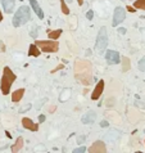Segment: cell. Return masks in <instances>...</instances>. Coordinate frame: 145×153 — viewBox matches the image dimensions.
<instances>
[{
	"mask_svg": "<svg viewBox=\"0 0 145 153\" xmlns=\"http://www.w3.org/2000/svg\"><path fill=\"white\" fill-rule=\"evenodd\" d=\"M74 77L84 85L93 84V66L86 59H76L74 62Z\"/></svg>",
	"mask_w": 145,
	"mask_h": 153,
	"instance_id": "6da1fadb",
	"label": "cell"
},
{
	"mask_svg": "<svg viewBox=\"0 0 145 153\" xmlns=\"http://www.w3.org/2000/svg\"><path fill=\"white\" fill-rule=\"evenodd\" d=\"M15 78H17V76H15V73L12 71L9 67H4L1 81H0V89H1L3 95H8V94H9L10 86L15 81Z\"/></svg>",
	"mask_w": 145,
	"mask_h": 153,
	"instance_id": "7a4b0ae2",
	"label": "cell"
},
{
	"mask_svg": "<svg viewBox=\"0 0 145 153\" xmlns=\"http://www.w3.org/2000/svg\"><path fill=\"white\" fill-rule=\"evenodd\" d=\"M31 18V12H30V8L28 7H19L18 10L15 12L14 17H13V26L14 27H19L22 25H25L30 21Z\"/></svg>",
	"mask_w": 145,
	"mask_h": 153,
	"instance_id": "3957f363",
	"label": "cell"
},
{
	"mask_svg": "<svg viewBox=\"0 0 145 153\" xmlns=\"http://www.w3.org/2000/svg\"><path fill=\"white\" fill-rule=\"evenodd\" d=\"M108 46V34H107V29L105 27H101L99 30V34H98L96 37V42H95V50L96 53L103 54L104 50L107 49Z\"/></svg>",
	"mask_w": 145,
	"mask_h": 153,
	"instance_id": "277c9868",
	"label": "cell"
},
{
	"mask_svg": "<svg viewBox=\"0 0 145 153\" xmlns=\"http://www.w3.org/2000/svg\"><path fill=\"white\" fill-rule=\"evenodd\" d=\"M35 44L37 45L39 49L45 53H57L58 50H59V42L57 40H48V41L36 40Z\"/></svg>",
	"mask_w": 145,
	"mask_h": 153,
	"instance_id": "5b68a950",
	"label": "cell"
},
{
	"mask_svg": "<svg viewBox=\"0 0 145 153\" xmlns=\"http://www.w3.org/2000/svg\"><path fill=\"white\" fill-rule=\"evenodd\" d=\"M125 18H126V10L123 9L122 7H117L114 9V13H113V21H112V26L117 27L118 25H121Z\"/></svg>",
	"mask_w": 145,
	"mask_h": 153,
	"instance_id": "8992f818",
	"label": "cell"
},
{
	"mask_svg": "<svg viewBox=\"0 0 145 153\" xmlns=\"http://www.w3.org/2000/svg\"><path fill=\"white\" fill-rule=\"evenodd\" d=\"M105 59H107L108 63L111 64H117L121 62V57L118 52H114V50H108L107 53H105Z\"/></svg>",
	"mask_w": 145,
	"mask_h": 153,
	"instance_id": "52a82bcc",
	"label": "cell"
},
{
	"mask_svg": "<svg viewBox=\"0 0 145 153\" xmlns=\"http://www.w3.org/2000/svg\"><path fill=\"white\" fill-rule=\"evenodd\" d=\"M87 152H91V153H105V152H107V147H105V144L101 142V140H98V142H95L91 147L89 148Z\"/></svg>",
	"mask_w": 145,
	"mask_h": 153,
	"instance_id": "ba28073f",
	"label": "cell"
},
{
	"mask_svg": "<svg viewBox=\"0 0 145 153\" xmlns=\"http://www.w3.org/2000/svg\"><path fill=\"white\" fill-rule=\"evenodd\" d=\"M103 92H104V80H100L96 84L95 89H94V92L91 94V99L93 100H98L100 98L101 94H103Z\"/></svg>",
	"mask_w": 145,
	"mask_h": 153,
	"instance_id": "9c48e42d",
	"label": "cell"
},
{
	"mask_svg": "<svg viewBox=\"0 0 145 153\" xmlns=\"http://www.w3.org/2000/svg\"><path fill=\"white\" fill-rule=\"evenodd\" d=\"M22 126L30 131H37L39 130V125L32 122V120H30L28 117H23L22 119Z\"/></svg>",
	"mask_w": 145,
	"mask_h": 153,
	"instance_id": "30bf717a",
	"label": "cell"
},
{
	"mask_svg": "<svg viewBox=\"0 0 145 153\" xmlns=\"http://www.w3.org/2000/svg\"><path fill=\"white\" fill-rule=\"evenodd\" d=\"M96 119V115H95V112H93V111H89V112H86L84 116H82V124H85V125H87V124H93L94 121H95Z\"/></svg>",
	"mask_w": 145,
	"mask_h": 153,
	"instance_id": "8fae6325",
	"label": "cell"
},
{
	"mask_svg": "<svg viewBox=\"0 0 145 153\" xmlns=\"http://www.w3.org/2000/svg\"><path fill=\"white\" fill-rule=\"evenodd\" d=\"M1 1V5L4 8V12L5 13H12L15 7V1L14 0H0Z\"/></svg>",
	"mask_w": 145,
	"mask_h": 153,
	"instance_id": "7c38bea8",
	"label": "cell"
},
{
	"mask_svg": "<svg viewBox=\"0 0 145 153\" xmlns=\"http://www.w3.org/2000/svg\"><path fill=\"white\" fill-rule=\"evenodd\" d=\"M30 5L32 7V9L35 10V13L37 14L39 18H40V19L44 18V12H42V9L40 8V5H39L37 0H30Z\"/></svg>",
	"mask_w": 145,
	"mask_h": 153,
	"instance_id": "4fadbf2b",
	"label": "cell"
},
{
	"mask_svg": "<svg viewBox=\"0 0 145 153\" xmlns=\"http://www.w3.org/2000/svg\"><path fill=\"white\" fill-rule=\"evenodd\" d=\"M23 95H25V89H17L15 92L12 93V100L14 102V103H18L19 100L23 98Z\"/></svg>",
	"mask_w": 145,
	"mask_h": 153,
	"instance_id": "5bb4252c",
	"label": "cell"
},
{
	"mask_svg": "<svg viewBox=\"0 0 145 153\" xmlns=\"http://www.w3.org/2000/svg\"><path fill=\"white\" fill-rule=\"evenodd\" d=\"M41 53V50L37 48L36 44H31L30 48H28V56L30 57H39Z\"/></svg>",
	"mask_w": 145,
	"mask_h": 153,
	"instance_id": "9a60e30c",
	"label": "cell"
},
{
	"mask_svg": "<svg viewBox=\"0 0 145 153\" xmlns=\"http://www.w3.org/2000/svg\"><path fill=\"white\" fill-rule=\"evenodd\" d=\"M22 148H23V138L19 136L17 139V142H15V144L12 146V152H19V151H22Z\"/></svg>",
	"mask_w": 145,
	"mask_h": 153,
	"instance_id": "2e32d148",
	"label": "cell"
},
{
	"mask_svg": "<svg viewBox=\"0 0 145 153\" xmlns=\"http://www.w3.org/2000/svg\"><path fill=\"white\" fill-rule=\"evenodd\" d=\"M121 61H122V72H127L128 70L131 68V62H130V58L123 57V58H121Z\"/></svg>",
	"mask_w": 145,
	"mask_h": 153,
	"instance_id": "e0dca14e",
	"label": "cell"
},
{
	"mask_svg": "<svg viewBox=\"0 0 145 153\" xmlns=\"http://www.w3.org/2000/svg\"><path fill=\"white\" fill-rule=\"evenodd\" d=\"M62 35V30H55V31H49V39L50 40H57Z\"/></svg>",
	"mask_w": 145,
	"mask_h": 153,
	"instance_id": "ac0fdd59",
	"label": "cell"
},
{
	"mask_svg": "<svg viewBox=\"0 0 145 153\" xmlns=\"http://www.w3.org/2000/svg\"><path fill=\"white\" fill-rule=\"evenodd\" d=\"M135 9H143L145 10V0H136L134 4Z\"/></svg>",
	"mask_w": 145,
	"mask_h": 153,
	"instance_id": "d6986e66",
	"label": "cell"
},
{
	"mask_svg": "<svg viewBox=\"0 0 145 153\" xmlns=\"http://www.w3.org/2000/svg\"><path fill=\"white\" fill-rule=\"evenodd\" d=\"M60 9L64 14H69V8L67 7V4H66L64 0H60Z\"/></svg>",
	"mask_w": 145,
	"mask_h": 153,
	"instance_id": "ffe728a7",
	"label": "cell"
},
{
	"mask_svg": "<svg viewBox=\"0 0 145 153\" xmlns=\"http://www.w3.org/2000/svg\"><path fill=\"white\" fill-rule=\"evenodd\" d=\"M139 70L140 71H143V72H145V57H143L141 59H140V62H139Z\"/></svg>",
	"mask_w": 145,
	"mask_h": 153,
	"instance_id": "44dd1931",
	"label": "cell"
},
{
	"mask_svg": "<svg viewBox=\"0 0 145 153\" xmlns=\"http://www.w3.org/2000/svg\"><path fill=\"white\" fill-rule=\"evenodd\" d=\"M37 31H39V26H35V27H34V30H31L30 35H31L32 37H37Z\"/></svg>",
	"mask_w": 145,
	"mask_h": 153,
	"instance_id": "7402d4cb",
	"label": "cell"
},
{
	"mask_svg": "<svg viewBox=\"0 0 145 153\" xmlns=\"http://www.w3.org/2000/svg\"><path fill=\"white\" fill-rule=\"evenodd\" d=\"M63 68H64V64H58L57 67L54 68V70H52V71H50V72H52V73H55V72L60 71V70H63Z\"/></svg>",
	"mask_w": 145,
	"mask_h": 153,
	"instance_id": "603a6c76",
	"label": "cell"
},
{
	"mask_svg": "<svg viewBox=\"0 0 145 153\" xmlns=\"http://www.w3.org/2000/svg\"><path fill=\"white\" fill-rule=\"evenodd\" d=\"M86 18H87V19H90V21H91V19L94 18V12H93V10H89L87 13H86Z\"/></svg>",
	"mask_w": 145,
	"mask_h": 153,
	"instance_id": "cb8c5ba5",
	"label": "cell"
},
{
	"mask_svg": "<svg viewBox=\"0 0 145 153\" xmlns=\"http://www.w3.org/2000/svg\"><path fill=\"white\" fill-rule=\"evenodd\" d=\"M85 140H86L85 136L80 135V136H78V138H77V143H78V144H84V143H85Z\"/></svg>",
	"mask_w": 145,
	"mask_h": 153,
	"instance_id": "d4e9b609",
	"label": "cell"
},
{
	"mask_svg": "<svg viewBox=\"0 0 145 153\" xmlns=\"http://www.w3.org/2000/svg\"><path fill=\"white\" fill-rule=\"evenodd\" d=\"M74 153H81V152H86V148L85 147H80V148H76V149L73 151Z\"/></svg>",
	"mask_w": 145,
	"mask_h": 153,
	"instance_id": "484cf974",
	"label": "cell"
},
{
	"mask_svg": "<svg viewBox=\"0 0 145 153\" xmlns=\"http://www.w3.org/2000/svg\"><path fill=\"white\" fill-rule=\"evenodd\" d=\"M5 52V44L3 41H0V53H4Z\"/></svg>",
	"mask_w": 145,
	"mask_h": 153,
	"instance_id": "4316f807",
	"label": "cell"
},
{
	"mask_svg": "<svg viewBox=\"0 0 145 153\" xmlns=\"http://www.w3.org/2000/svg\"><path fill=\"white\" fill-rule=\"evenodd\" d=\"M30 107H31V104H27L26 107H23V108H21V109H19V112L22 113V112H26V111H28V108H30Z\"/></svg>",
	"mask_w": 145,
	"mask_h": 153,
	"instance_id": "83f0119b",
	"label": "cell"
},
{
	"mask_svg": "<svg viewBox=\"0 0 145 153\" xmlns=\"http://www.w3.org/2000/svg\"><path fill=\"white\" fill-rule=\"evenodd\" d=\"M126 9H127L128 12H131V13H134V12H135V8H134V7H131V5H127V7H126Z\"/></svg>",
	"mask_w": 145,
	"mask_h": 153,
	"instance_id": "f1b7e54d",
	"label": "cell"
},
{
	"mask_svg": "<svg viewBox=\"0 0 145 153\" xmlns=\"http://www.w3.org/2000/svg\"><path fill=\"white\" fill-rule=\"evenodd\" d=\"M108 125H109L108 121H101V122H100V126H101V127H107Z\"/></svg>",
	"mask_w": 145,
	"mask_h": 153,
	"instance_id": "f546056e",
	"label": "cell"
},
{
	"mask_svg": "<svg viewBox=\"0 0 145 153\" xmlns=\"http://www.w3.org/2000/svg\"><path fill=\"white\" fill-rule=\"evenodd\" d=\"M39 121H40V122H44V121H45V116L40 115V116H39Z\"/></svg>",
	"mask_w": 145,
	"mask_h": 153,
	"instance_id": "4dcf8cb0",
	"label": "cell"
},
{
	"mask_svg": "<svg viewBox=\"0 0 145 153\" xmlns=\"http://www.w3.org/2000/svg\"><path fill=\"white\" fill-rule=\"evenodd\" d=\"M55 109H57V107H55V105H53V107H50V108H49V112H50V113H53L54 111H55Z\"/></svg>",
	"mask_w": 145,
	"mask_h": 153,
	"instance_id": "1f68e13d",
	"label": "cell"
},
{
	"mask_svg": "<svg viewBox=\"0 0 145 153\" xmlns=\"http://www.w3.org/2000/svg\"><path fill=\"white\" fill-rule=\"evenodd\" d=\"M118 32L119 34H126V29H118Z\"/></svg>",
	"mask_w": 145,
	"mask_h": 153,
	"instance_id": "d6a6232c",
	"label": "cell"
},
{
	"mask_svg": "<svg viewBox=\"0 0 145 153\" xmlns=\"http://www.w3.org/2000/svg\"><path fill=\"white\" fill-rule=\"evenodd\" d=\"M77 3H78V5H82V4H84V0H77Z\"/></svg>",
	"mask_w": 145,
	"mask_h": 153,
	"instance_id": "836d02e7",
	"label": "cell"
},
{
	"mask_svg": "<svg viewBox=\"0 0 145 153\" xmlns=\"http://www.w3.org/2000/svg\"><path fill=\"white\" fill-rule=\"evenodd\" d=\"M3 21V14H1V10H0V22Z\"/></svg>",
	"mask_w": 145,
	"mask_h": 153,
	"instance_id": "e575fe53",
	"label": "cell"
},
{
	"mask_svg": "<svg viewBox=\"0 0 145 153\" xmlns=\"http://www.w3.org/2000/svg\"><path fill=\"white\" fill-rule=\"evenodd\" d=\"M131 1H134V0H131Z\"/></svg>",
	"mask_w": 145,
	"mask_h": 153,
	"instance_id": "d590c367",
	"label": "cell"
}]
</instances>
